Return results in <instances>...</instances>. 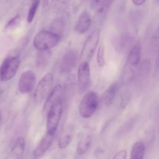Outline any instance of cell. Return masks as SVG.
I'll list each match as a JSON object with an SVG mask.
<instances>
[{
  "label": "cell",
  "instance_id": "6da1fadb",
  "mask_svg": "<svg viewBox=\"0 0 159 159\" xmlns=\"http://www.w3.org/2000/svg\"><path fill=\"white\" fill-rule=\"evenodd\" d=\"M60 39V35L52 30H42L36 34L33 40L34 47L39 51L50 50L55 47Z\"/></svg>",
  "mask_w": 159,
  "mask_h": 159
},
{
  "label": "cell",
  "instance_id": "7a4b0ae2",
  "mask_svg": "<svg viewBox=\"0 0 159 159\" xmlns=\"http://www.w3.org/2000/svg\"><path fill=\"white\" fill-rule=\"evenodd\" d=\"M20 62V59L19 55H11L6 57L0 65V80L6 82L13 78L18 71Z\"/></svg>",
  "mask_w": 159,
  "mask_h": 159
},
{
  "label": "cell",
  "instance_id": "3957f363",
  "mask_svg": "<svg viewBox=\"0 0 159 159\" xmlns=\"http://www.w3.org/2000/svg\"><path fill=\"white\" fill-rule=\"evenodd\" d=\"M98 107V97L94 91L87 93L82 98L79 106V112L81 117H91Z\"/></svg>",
  "mask_w": 159,
  "mask_h": 159
},
{
  "label": "cell",
  "instance_id": "277c9868",
  "mask_svg": "<svg viewBox=\"0 0 159 159\" xmlns=\"http://www.w3.org/2000/svg\"><path fill=\"white\" fill-rule=\"evenodd\" d=\"M99 31H93L86 38L80 53V58L82 61L88 62L93 57L97 48L99 40Z\"/></svg>",
  "mask_w": 159,
  "mask_h": 159
},
{
  "label": "cell",
  "instance_id": "5b68a950",
  "mask_svg": "<svg viewBox=\"0 0 159 159\" xmlns=\"http://www.w3.org/2000/svg\"><path fill=\"white\" fill-rule=\"evenodd\" d=\"M53 75L52 73H47L39 81L34 94V98L37 102H41L47 97L52 89Z\"/></svg>",
  "mask_w": 159,
  "mask_h": 159
},
{
  "label": "cell",
  "instance_id": "8992f818",
  "mask_svg": "<svg viewBox=\"0 0 159 159\" xmlns=\"http://www.w3.org/2000/svg\"><path fill=\"white\" fill-rule=\"evenodd\" d=\"M62 115V101L53 105L47 113V133L55 135Z\"/></svg>",
  "mask_w": 159,
  "mask_h": 159
},
{
  "label": "cell",
  "instance_id": "52a82bcc",
  "mask_svg": "<svg viewBox=\"0 0 159 159\" xmlns=\"http://www.w3.org/2000/svg\"><path fill=\"white\" fill-rule=\"evenodd\" d=\"M78 86L80 92H84L90 86L91 73L89 63L82 61L78 68L77 73Z\"/></svg>",
  "mask_w": 159,
  "mask_h": 159
},
{
  "label": "cell",
  "instance_id": "ba28073f",
  "mask_svg": "<svg viewBox=\"0 0 159 159\" xmlns=\"http://www.w3.org/2000/svg\"><path fill=\"white\" fill-rule=\"evenodd\" d=\"M36 83L35 73L32 70L23 72L18 81V90L21 94L30 93L34 89Z\"/></svg>",
  "mask_w": 159,
  "mask_h": 159
},
{
  "label": "cell",
  "instance_id": "9c48e42d",
  "mask_svg": "<svg viewBox=\"0 0 159 159\" xmlns=\"http://www.w3.org/2000/svg\"><path fill=\"white\" fill-rule=\"evenodd\" d=\"M78 53L74 49H70L63 55L60 62V70L63 73H70L78 62Z\"/></svg>",
  "mask_w": 159,
  "mask_h": 159
},
{
  "label": "cell",
  "instance_id": "30bf717a",
  "mask_svg": "<svg viewBox=\"0 0 159 159\" xmlns=\"http://www.w3.org/2000/svg\"><path fill=\"white\" fill-rule=\"evenodd\" d=\"M62 87L60 84L54 86L47 97L44 102L43 107V113L47 114L48 110L57 102L61 101L62 99Z\"/></svg>",
  "mask_w": 159,
  "mask_h": 159
},
{
  "label": "cell",
  "instance_id": "8fae6325",
  "mask_svg": "<svg viewBox=\"0 0 159 159\" xmlns=\"http://www.w3.org/2000/svg\"><path fill=\"white\" fill-rule=\"evenodd\" d=\"M91 22L90 14L88 11H84L80 15L75 24L74 31L78 34H84L89 29Z\"/></svg>",
  "mask_w": 159,
  "mask_h": 159
},
{
  "label": "cell",
  "instance_id": "7c38bea8",
  "mask_svg": "<svg viewBox=\"0 0 159 159\" xmlns=\"http://www.w3.org/2000/svg\"><path fill=\"white\" fill-rule=\"evenodd\" d=\"M53 137L54 135L47 133L34 150V156L36 158L40 157L41 156H42L52 145Z\"/></svg>",
  "mask_w": 159,
  "mask_h": 159
},
{
  "label": "cell",
  "instance_id": "4fadbf2b",
  "mask_svg": "<svg viewBox=\"0 0 159 159\" xmlns=\"http://www.w3.org/2000/svg\"><path fill=\"white\" fill-rule=\"evenodd\" d=\"M119 89V84L117 81H115L106 89L102 96V102L106 106H109L113 102Z\"/></svg>",
  "mask_w": 159,
  "mask_h": 159
},
{
  "label": "cell",
  "instance_id": "5bb4252c",
  "mask_svg": "<svg viewBox=\"0 0 159 159\" xmlns=\"http://www.w3.org/2000/svg\"><path fill=\"white\" fill-rule=\"evenodd\" d=\"M141 59V45L139 42L135 43L130 49L127 56V63L132 66H136L140 63Z\"/></svg>",
  "mask_w": 159,
  "mask_h": 159
},
{
  "label": "cell",
  "instance_id": "9a60e30c",
  "mask_svg": "<svg viewBox=\"0 0 159 159\" xmlns=\"http://www.w3.org/2000/svg\"><path fill=\"white\" fill-rule=\"evenodd\" d=\"M112 2L111 1H92L91 6L96 11L98 16L100 17H104L110 8Z\"/></svg>",
  "mask_w": 159,
  "mask_h": 159
},
{
  "label": "cell",
  "instance_id": "2e32d148",
  "mask_svg": "<svg viewBox=\"0 0 159 159\" xmlns=\"http://www.w3.org/2000/svg\"><path fill=\"white\" fill-rule=\"evenodd\" d=\"M25 148V139L22 137H20L16 140L11 150V156L14 159L20 158L24 154Z\"/></svg>",
  "mask_w": 159,
  "mask_h": 159
},
{
  "label": "cell",
  "instance_id": "e0dca14e",
  "mask_svg": "<svg viewBox=\"0 0 159 159\" xmlns=\"http://www.w3.org/2000/svg\"><path fill=\"white\" fill-rule=\"evenodd\" d=\"M73 127L72 125H68L63 130L58 143L59 148H65L70 143L73 138Z\"/></svg>",
  "mask_w": 159,
  "mask_h": 159
},
{
  "label": "cell",
  "instance_id": "ac0fdd59",
  "mask_svg": "<svg viewBox=\"0 0 159 159\" xmlns=\"http://www.w3.org/2000/svg\"><path fill=\"white\" fill-rule=\"evenodd\" d=\"M145 151V147L142 141L135 142L132 147L130 159H143Z\"/></svg>",
  "mask_w": 159,
  "mask_h": 159
},
{
  "label": "cell",
  "instance_id": "d6986e66",
  "mask_svg": "<svg viewBox=\"0 0 159 159\" xmlns=\"http://www.w3.org/2000/svg\"><path fill=\"white\" fill-rule=\"evenodd\" d=\"M92 139L90 135H84L77 145L76 152L78 155H82L85 153L91 146Z\"/></svg>",
  "mask_w": 159,
  "mask_h": 159
},
{
  "label": "cell",
  "instance_id": "ffe728a7",
  "mask_svg": "<svg viewBox=\"0 0 159 159\" xmlns=\"http://www.w3.org/2000/svg\"><path fill=\"white\" fill-rule=\"evenodd\" d=\"M135 71L134 69V66H132L127 63H126L123 70L122 75V83H127L132 80L133 78L135 75Z\"/></svg>",
  "mask_w": 159,
  "mask_h": 159
},
{
  "label": "cell",
  "instance_id": "44dd1931",
  "mask_svg": "<svg viewBox=\"0 0 159 159\" xmlns=\"http://www.w3.org/2000/svg\"><path fill=\"white\" fill-rule=\"evenodd\" d=\"M135 123V118L132 117L124 123L117 131V136L120 137L130 132L134 127Z\"/></svg>",
  "mask_w": 159,
  "mask_h": 159
},
{
  "label": "cell",
  "instance_id": "7402d4cb",
  "mask_svg": "<svg viewBox=\"0 0 159 159\" xmlns=\"http://www.w3.org/2000/svg\"><path fill=\"white\" fill-rule=\"evenodd\" d=\"M51 54L52 53L50 50L39 51L36 60L37 66L41 67L45 66L51 57Z\"/></svg>",
  "mask_w": 159,
  "mask_h": 159
},
{
  "label": "cell",
  "instance_id": "603a6c76",
  "mask_svg": "<svg viewBox=\"0 0 159 159\" xmlns=\"http://www.w3.org/2000/svg\"><path fill=\"white\" fill-rule=\"evenodd\" d=\"M151 68V62L150 59L146 58L143 60V61L140 64L138 68L137 75L140 77H145L150 73Z\"/></svg>",
  "mask_w": 159,
  "mask_h": 159
},
{
  "label": "cell",
  "instance_id": "cb8c5ba5",
  "mask_svg": "<svg viewBox=\"0 0 159 159\" xmlns=\"http://www.w3.org/2000/svg\"><path fill=\"white\" fill-rule=\"evenodd\" d=\"M127 38L124 36L116 37L113 40V46L116 50L119 53H122L126 46Z\"/></svg>",
  "mask_w": 159,
  "mask_h": 159
},
{
  "label": "cell",
  "instance_id": "d4e9b609",
  "mask_svg": "<svg viewBox=\"0 0 159 159\" xmlns=\"http://www.w3.org/2000/svg\"><path fill=\"white\" fill-rule=\"evenodd\" d=\"M96 61L99 66H104L106 64L105 47L103 42H101L98 47L96 55Z\"/></svg>",
  "mask_w": 159,
  "mask_h": 159
},
{
  "label": "cell",
  "instance_id": "484cf974",
  "mask_svg": "<svg viewBox=\"0 0 159 159\" xmlns=\"http://www.w3.org/2000/svg\"><path fill=\"white\" fill-rule=\"evenodd\" d=\"M39 4H40L39 1H34L32 2L29 7L28 14H27V21L28 23L30 24L34 20V19L35 16L36 12L39 6Z\"/></svg>",
  "mask_w": 159,
  "mask_h": 159
},
{
  "label": "cell",
  "instance_id": "4316f807",
  "mask_svg": "<svg viewBox=\"0 0 159 159\" xmlns=\"http://www.w3.org/2000/svg\"><path fill=\"white\" fill-rule=\"evenodd\" d=\"M21 21V18L19 14H17L13 17H12L6 24V29L7 30H12L16 28L20 25Z\"/></svg>",
  "mask_w": 159,
  "mask_h": 159
},
{
  "label": "cell",
  "instance_id": "83f0119b",
  "mask_svg": "<svg viewBox=\"0 0 159 159\" xmlns=\"http://www.w3.org/2000/svg\"><path fill=\"white\" fill-rule=\"evenodd\" d=\"M130 99V93L129 91H124L121 96H120V108L121 109H124L128 105Z\"/></svg>",
  "mask_w": 159,
  "mask_h": 159
},
{
  "label": "cell",
  "instance_id": "f1b7e54d",
  "mask_svg": "<svg viewBox=\"0 0 159 159\" xmlns=\"http://www.w3.org/2000/svg\"><path fill=\"white\" fill-rule=\"evenodd\" d=\"M152 43L153 50H155L156 52H158L159 50V24L153 35Z\"/></svg>",
  "mask_w": 159,
  "mask_h": 159
},
{
  "label": "cell",
  "instance_id": "f546056e",
  "mask_svg": "<svg viewBox=\"0 0 159 159\" xmlns=\"http://www.w3.org/2000/svg\"><path fill=\"white\" fill-rule=\"evenodd\" d=\"M127 157V150H121L119 151L113 157L112 159H126Z\"/></svg>",
  "mask_w": 159,
  "mask_h": 159
},
{
  "label": "cell",
  "instance_id": "4dcf8cb0",
  "mask_svg": "<svg viewBox=\"0 0 159 159\" xmlns=\"http://www.w3.org/2000/svg\"><path fill=\"white\" fill-rule=\"evenodd\" d=\"M132 2L137 6H141L142 5L144 4L146 2V1H143V0H132Z\"/></svg>",
  "mask_w": 159,
  "mask_h": 159
},
{
  "label": "cell",
  "instance_id": "1f68e13d",
  "mask_svg": "<svg viewBox=\"0 0 159 159\" xmlns=\"http://www.w3.org/2000/svg\"><path fill=\"white\" fill-rule=\"evenodd\" d=\"M157 52H158V54H157L156 61H155V69H156V71H159V50Z\"/></svg>",
  "mask_w": 159,
  "mask_h": 159
},
{
  "label": "cell",
  "instance_id": "d6a6232c",
  "mask_svg": "<svg viewBox=\"0 0 159 159\" xmlns=\"http://www.w3.org/2000/svg\"><path fill=\"white\" fill-rule=\"evenodd\" d=\"M1 118H2V116H1V112H0V122H1Z\"/></svg>",
  "mask_w": 159,
  "mask_h": 159
},
{
  "label": "cell",
  "instance_id": "836d02e7",
  "mask_svg": "<svg viewBox=\"0 0 159 159\" xmlns=\"http://www.w3.org/2000/svg\"><path fill=\"white\" fill-rule=\"evenodd\" d=\"M158 131H159V123H158Z\"/></svg>",
  "mask_w": 159,
  "mask_h": 159
}]
</instances>
